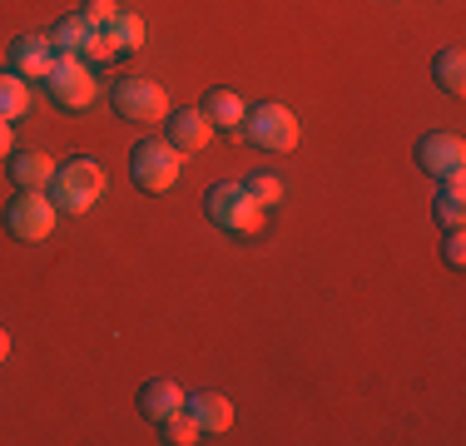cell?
<instances>
[{"mask_svg": "<svg viewBox=\"0 0 466 446\" xmlns=\"http://www.w3.org/2000/svg\"><path fill=\"white\" fill-rule=\"evenodd\" d=\"M50 204L60 208V214H90V208L99 204V198H105V169H99L95 159H70V164H60V169H55V178H50Z\"/></svg>", "mask_w": 466, "mask_h": 446, "instance_id": "6da1fadb", "label": "cell"}, {"mask_svg": "<svg viewBox=\"0 0 466 446\" xmlns=\"http://www.w3.org/2000/svg\"><path fill=\"white\" fill-rule=\"evenodd\" d=\"M204 214L208 223H218L224 233H258L263 228V204H253L243 184H214L204 194Z\"/></svg>", "mask_w": 466, "mask_h": 446, "instance_id": "7a4b0ae2", "label": "cell"}, {"mask_svg": "<svg viewBox=\"0 0 466 446\" xmlns=\"http://www.w3.org/2000/svg\"><path fill=\"white\" fill-rule=\"evenodd\" d=\"M243 139L253 144V149H263V154H288L298 144V119H293V109H283V105H253L248 115H243Z\"/></svg>", "mask_w": 466, "mask_h": 446, "instance_id": "3957f363", "label": "cell"}, {"mask_svg": "<svg viewBox=\"0 0 466 446\" xmlns=\"http://www.w3.org/2000/svg\"><path fill=\"white\" fill-rule=\"evenodd\" d=\"M55 218H60V208L50 204L46 188H20L5 208V228H10V238H20V243H46L55 233Z\"/></svg>", "mask_w": 466, "mask_h": 446, "instance_id": "277c9868", "label": "cell"}, {"mask_svg": "<svg viewBox=\"0 0 466 446\" xmlns=\"http://www.w3.org/2000/svg\"><path fill=\"white\" fill-rule=\"evenodd\" d=\"M40 85H46V95H50L60 109H85V105H95V95H99L95 70L80 60V55H55L50 75H46Z\"/></svg>", "mask_w": 466, "mask_h": 446, "instance_id": "5b68a950", "label": "cell"}, {"mask_svg": "<svg viewBox=\"0 0 466 446\" xmlns=\"http://www.w3.org/2000/svg\"><path fill=\"white\" fill-rule=\"evenodd\" d=\"M129 174L144 194H164V188L179 184V149L169 139H139L129 154Z\"/></svg>", "mask_w": 466, "mask_h": 446, "instance_id": "8992f818", "label": "cell"}, {"mask_svg": "<svg viewBox=\"0 0 466 446\" xmlns=\"http://www.w3.org/2000/svg\"><path fill=\"white\" fill-rule=\"evenodd\" d=\"M115 115L129 125H159V119H169V95L144 75H125L115 85Z\"/></svg>", "mask_w": 466, "mask_h": 446, "instance_id": "52a82bcc", "label": "cell"}, {"mask_svg": "<svg viewBox=\"0 0 466 446\" xmlns=\"http://www.w3.org/2000/svg\"><path fill=\"white\" fill-rule=\"evenodd\" d=\"M417 164H421V174H431V178H457L466 169L461 134H447V129L421 134V139H417Z\"/></svg>", "mask_w": 466, "mask_h": 446, "instance_id": "ba28073f", "label": "cell"}, {"mask_svg": "<svg viewBox=\"0 0 466 446\" xmlns=\"http://www.w3.org/2000/svg\"><path fill=\"white\" fill-rule=\"evenodd\" d=\"M184 411L194 417L198 437H224V431L233 427V407H228L224 392H194V397H184Z\"/></svg>", "mask_w": 466, "mask_h": 446, "instance_id": "9c48e42d", "label": "cell"}, {"mask_svg": "<svg viewBox=\"0 0 466 446\" xmlns=\"http://www.w3.org/2000/svg\"><path fill=\"white\" fill-rule=\"evenodd\" d=\"M164 129H169V144H174L179 154H198L208 139H214V125H208L204 109H169Z\"/></svg>", "mask_w": 466, "mask_h": 446, "instance_id": "30bf717a", "label": "cell"}, {"mask_svg": "<svg viewBox=\"0 0 466 446\" xmlns=\"http://www.w3.org/2000/svg\"><path fill=\"white\" fill-rule=\"evenodd\" d=\"M55 65V45L50 35H20L10 45V70L20 75V80H46Z\"/></svg>", "mask_w": 466, "mask_h": 446, "instance_id": "8fae6325", "label": "cell"}, {"mask_svg": "<svg viewBox=\"0 0 466 446\" xmlns=\"http://www.w3.org/2000/svg\"><path fill=\"white\" fill-rule=\"evenodd\" d=\"M179 407H184V387L169 382V377H149V382L139 387V411L149 421H164L169 411H179Z\"/></svg>", "mask_w": 466, "mask_h": 446, "instance_id": "7c38bea8", "label": "cell"}, {"mask_svg": "<svg viewBox=\"0 0 466 446\" xmlns=\"http://www.w3.org/2000/svg\"><path fill=\"white\" fill-rule=\"evenodd\" d=\"M204 115H208V125H214V129H224V134H233V139H238L248 105H243L233 89H208V95H204Z\"/></svg>", "mask_w": 466, "mask_h": 446, "instance_id": "4fadbf2b", "label": "cell"}, {"mask_svg": "<svg viewBox=\"0 0 466 446\" xmlns=\"http://www.w3.org/2000/svg\"><path fill=\"white\" fill-rule=\"evenodd\" d=\"M5 174L15 188H50L55 159L50 154H15V159H5Z\"/></svg>", "mask_w": 466, "mask_h": 446, "instance_id": "5bb4252c", "label": "cell"}, {"mask_svg": "<svg viewBox=\"0 0 466 446\" xmlns=\"http://www.w3.org/2000/svg\"><path fill=\"white\" fill-rule=\"evenodd\" d=\"M431 214H437L441 228H461V214H466L461 174H457V178H437V198H431Z\"/></svg>", "mask_w": 466, "mask_h": 446, "instance_id": "9a60e30c", "label": "cell"}, {"mask_svg": "<svg viewBox=\"0 0 466 446\" xmlns=\"http://www.w3.org/2000/svg\"><path fill=\"white\" fill-rule=\"evenodd\" d=\"M431 80L447 89V95H461V89H466V50H461V45L437 50V60H431Z\"/></svg>", "mask_w": 466, "mask_h": 446, "instance_id": "2e32d148", "label": "cell"}, {"mask_svg": "<svg viewBox=\"0 0 466 446\" xmlns=\"http://www.w3.org/2000/svg\"><path fill=\"white\" fill-rule=\"evenodd\" d=\"M109 45H115V55H139L144 50V20L135 15V10H119L115 20L105 25Z\"/></svg>", "mask_w": 466, "mask_h": 446, "instance_id": "e0dca14e", "label": "cell"}, {"mask_svg": "<svg viewBox=\"0 0 466 446\" xmlns=\"http://www.w3.org/2000/svg\"><path fill=\"white\" fill-rule=\"evenodd\" d=\"M90 20L75 10V15H60L55 20V30H50V45H55V55H80V45L90 40Z\"/></svg>", "mask_w": 466, "mask_h": 446, "instance_id": "ac0fdd59", "label": "cell"}, {"mask_svg": "<svg viewBox=\"0 0 466 446\" xmlns=\"http://www.w3.org/2000/svg\"><path fill=\"white\" fill-rule=\"evenodd\" d=\"M25 109H30L25 80H20L15 70H5V75H0V119H20Z\"/></svg>", "mask_w": 466, "mask_h": 446, "instance_id": "d6986e66", "label": "cell"}, {"mask_svg": "<svg viewBox=\"0 0 466 446\" xmlns=\"http://www.w3.org/2000/svg\"><path fill=\"white\" fill-rule=\"evenodd\" d=\"M154 427L164 431V441H174V446H188V441H198V427H194V417L179 407V411H169L164 421H154Z\"/></svg>", "mask_w": 466, "mask_h": 446, "instance_id": "ffe728a7", "label": "cell"}, {"mask_svg": "<svg viewBox=\"0 0 466 446\" xmlns=\"http://www.w3.org/2000/svg\"><path fill=\"white\" fill-rule=\"evenodd\" d=\"M243 188H248V198H253V204H263V208L283 198V184L273 174H248V178H243Z\"/></svg>", "mask_w": 466, "mask_h": 446, "instance_id": "44dd1931", "label": "cell"}, {"mask_svg": "<svg viewBox=\"0 0 466 446\" xmlns=\"http://www.w3.org/2000/svg\"><path fill=\"white\" fill-rule=\"evenodd\" d=\"M80 55H85V65H105V60H115V45H109L105 30H90V40L80 45Z\"/></svg>", "mask_w": 466, "mask_h": 446, "instance_id": "7402d4cb", "label": "cell"}, {"mask_svg": "<svg viewBox=\"0 0 466 446\" xmlns=\"http://www.w3.org/2000/svg\"><path fill=\"white\" fill-rule=\"evenodd\" d=\"M80 15H85V20H90V25H95V30H105V25H109V20H115V15H119V0H85V10H80Z\"/></svg>", "mask_w": 466, "mask_h": 446, "instance_id": "603a6c76", "label": "cell"}, {"mask_svg": "<svg viewBox=\"0 0 466 446\" xmlns=\"http://www.w3.org/2000/svg\"><path fill=\"white\" fill-rule=\"evenodd\" d=\"M441 258H447V268H461V263H466V243H461V228H447V243H441Z\"/></svg>", "mask_w": 466, "mask_h": 446, "instance_id": "cb8c5ba5", "label": "cell"}, {"mask_svg": "<svg viewBox=\"0 0 466 446\" xmlns=\"http://www.w3.org/2000/svg\"><path fill=\"white\" fill-rule=\"evenodd\" d=\"M10 139H15V134H10V119H0V159L10 154Z\"/></svg>", "mask_w": 466, "mask_h": 446, "instance_id": "d4e9b609", "label": "cell"}, {"mask_svg": "<svg viewBox=\"0 0 466 446\" xmlns=\"http://www.w3.org/2000/svg\"><path fill=\"white\" fill-rule=\"evenodd\" d=\"M5 357H10V332L0 328V362H5Z\"/></svg>", "mask_w": 466, "mask_h": 446, "instance_id": "484cf974", "label": "cell"}]
</instances>
